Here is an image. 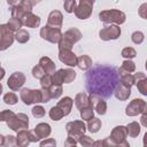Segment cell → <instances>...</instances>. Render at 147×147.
Segmentation results:
<instances>
[{"label":"cell","instance_id":"cell-1","mask_svg":"<svg viewBox=\"0 0 147 147\" xmlns=\"http://www.w3.org/2000/svg\"><path fill=\"white\" fill-rule=\"evenodd\" d=\"M119 82L118 71L115 67L98 64L86 72L85 86L90 94H96L102 98L111 96L116 84Z\"/></svg>","mask_w":147,"mask_h":147},{"label":"cell","instance_id":"cell-2","mask_svg":"<svg viewBox=\"0 0 147 147\" xmlns=\"http://www.w3.org/2000/svg\"><path fill=\"white\" fill-rule=\"evenodd\" d=\"M126 137H127L126 127L124 125H117L111 130L110 137L102 140V146H106V147H111V146L129 147V142L126 141Z\"/></svg>","mask_w":147,"mask_h":147},{"label":"cell","instance_id":"cell-3","mask_svg":"<svg viewBox=\"0 0 147 147\" xmlns=\"http://www.w3.org/2000/svg\"><path fill=\"white\" fill-rule=\"evenodd\" d=\"M99 18L106 24L121 25L126 21V15L119 9H106L99 13Z\"/></svg>","mask_w":147,"mask_h":147},{"label":"cell","instance_id":"cell-4","mask_svg":"<svg viewBox=\"0 0 147 147\" xmlns=\"http://www.w3.org/2000/svg\"><path fill=\"white\" fill-rule=\"evenodd\" d=\"M82 37H83V34L77 28H70L64 33H62V36H61V38H60V40L57 42L59 44V48L71 49L72 46L82 39Z\"/></svg>","mask_w":147,"mask_h":147},{"label":"cell","instance_id":"cell-5","mask_svg":"<svg viewBox=\"0 0 147 147\" xmlns=\"http://www.w3.org/2000/svg\"><path fill=\"white\" fill-rule=\"evenodd\" d=\"M77 72L74 69H59L54 74H52V80L53 84L62 85V84H69L76 79Z\"/></svg>","mask_w":147,"mask_h":147},{"label":"cell","instance_id":"cell-6","mask_svg":"<svg viewBox=\"0 0 147 147\" xmlns=\"http://www.w3.org/2000/svg\"><path fill=\"white\" fill-rule=\"evenodd\" d=\"M20 98L24 105L30 106L33 103H41V90H31L24 87L20 91Z\"/></svg>","mask_w":147,"mask_h":147},{"label":"cell","instance_id":"cell-7","mask_svg":"<svg viewBox=\"0 0 147 147\" xmlns=\"http://www.w3.org/2000/svg\"><path fill=\"white\" fill-rule=\"evenodd\" d=\"M6 123H7L8 127L15 132H17L22 129H29V117L24 113L14 114V116L11 118H9Z\"/></svg>","mask_w":147,"mask_h":147},{"label":"cell","instance_id":"cell-8","mask_svg":"<svg viewBox=\"0 0 147 147\" xmlns=\"http://www.w3.org/2000/svg\"><path fill=\"white\" fill-rule=\"evenodd\" d=\"M122 31L119 25L116 24H110V25H106L103 26L100 31H99V37L101 40L108 41V40H115L117 38H119Z\"/></svg>","mask_w":147,"mask_h":147},{"label":"cell","instance_id":"cell-9","mask_svg":"<svg viewBox=\"0 0 147 147\" xmlns=\"http://www.w3.org/2000/svg\"><path fill=\"white\" fill-rule=\"evenodd\" d=\"M62 36V32H61V29H56V28H52L49 25H45L44 28L40 29V37L48 41V42H52V44H57L60 38Z\"/></svg>","mask_w":147,"mask_h":147},{"label":"cell","instance_id":"cell-10","mask_svg":"<svg viewBox=\"0 0 147 147\" xmlns=\"http://www.w3.org/2000/svg\"><path fill=\"white\" fill-rule=\"evenodd\" d=\"M93 11V2L90 0H79L78 5L75 8V15L79 20H87Z\"/></svg>","mask_w":147,"mask_h":147},{"label":"cell","instance_id":"cell-11","mask_svg":"<svg viewBox=\"0 0 147 147\" xmlns=\"http://www.w3.org/2000/svg\"><path fill=\"white\" fill-rule=\"evenodd\" d=\"M145 110H146V101L144 99L137 98L129 102V105L125 108V114H126V116L133 117V116L140 115Z\"/></svg>","mask_w":147,"mask_h":147},{"label":"cell","instance_id":"cell-12","mask_svg":"<svg viewBox=\"0 0 147 147\" xmlns=\"http://www.w3.org/2000/svg\"><path fill=\"white\" fill-rule=\"evenodd\" d=\"M25 80H26V77H25V75L23 72L15 71L9 76V78L7 80V86L11 91H18L25 84Z\"/></svg>","mask_w":147,"mask_h":147},{"label":"cell","instance_id":"cell-13","mask_svg":"<svg viewBox=\"0 0 147 147\" xmlns=\"http://www.w3.org/2000/svg\"><path fill=\"white\" fill-rule=\"evenodd\" d=\"M65 131L68 133V136H71L74 137L75 139H77L78 136L85 133L86 131V125L83 121H72V122H69L65 124Z\"/></svg>","mask_w":147,"mask_h":147},{"label":"cell","instance_id":"cell-14","mask_svg":"<svg viewBox=\"0 0 147 147\" xmlns=\"http://www.w3.org/2000/svg\"><path fill=\"white\" fill-rule=\"evenodd\" d=\"M29 11H32V5L28 1V0H22L17 6L10 8V13H11V17L18 18L22 21V18L24 17L25 14H28Z\"/></svg>","mask_w":147,"mask_h":147},{"label":"cell","instance_id":"cell-15","mask_svg":"<svg viewBox=\"0 0 147 147\" xmlns=\"http://www.w3.org/2000/svg\"><path fill=\"white\" fill-rule=\"evenodd\" d=\"M59 60L67 64L68 67H76L77 65V55L71 51L67 48H59Z\"/></svg>","mask_w":147,"mask_h":147},{"label":"cell","instance_id":"cell-16","mask_svg":"<svg viewBox=\"0 0 147 147\" xmlns=\"http://www.w3.org/2000/svg\"><path fill=\"white\" fill-rule=\"evenodd\" d=\"M88 96H90V101L92 103L93 109L99 115H105L107 113V102L105 101V99L96 94H90Z\"/></svg>","mask_w":147,"mask_h":147},{"label":"cell","instance_id":"cell-17","mask_svg":"<svg viewBox=\"0 0 147 147\" xmlns=\"http://www.w3.org/2000/svg\"><path fill=\"white\" fill-rule=\"evenodd\" d=\"M114 95L116 96L117 100L119 101H125L130 98L131 95V87L130 86H126L124 84H122L121 82H118L114 88Z\"/></svg>","mask_w":147,"mask_h":147},{"label":"cell","instance_id":"cell-18","mask_svg":"<svg viewBox=\"0 0 147 147\" xmlns=\"http://www.w3.org/2000/svg\"><path fill=\"white\" fill-rule=\"evenodd\" d=\"M32 132H33V134L36 136V138L38 140H41V139H45V138L49 137V134L52 132V127L48 123H39L34 126Z\"/></svg>","mask_w":147,"mask_h":147},{"label":"cell","instance_id":"cell-19","mask_svg":"<svg viewBox=\"0 0 147 147\" xmlns=\"http://www.w3.org/2000/svg\"><path fill=\"white\" fill-rule=\"evenodd\" d=\"M63 23V15L60 10H52L48 14L47 17V25L52 26V28H56V29H61Z\"/></svg>","mask_w":147,"mask_h":147},{"label":"cell","instance_id":"cell-20","mask_svg":"<svg viewBox=\"0 0 147 147\" xmlns=\"http://www.w3.org/2000/svg\"><path fill=\"white\" fill-rule=\"evenodd\" d=\"M31 131L28 129H22L20 131H17L16 134V145L21 146V147H25L29 144H31Z\"/></svg>","mask_w":147,"mask_h":147},{"label":"cell","instance_id":"cell-21","mask_svg":"<svg viewBox=\"0 0 147 147\" xmlns=\"http://www.w3.org/2000/svg\"><path fill=\"white\" fill-rule=\"evenodd\" d=\"M22 23L24 26L26 28H31V29H36L40 25V17L36 14H33L32 11H29L28 14L24 15V17L22 18Z\"/></svg>","mask_w":147,"mask_h":147},{"label":"cell","instance_id":"cell-22","mask_svg":"<svg viewBox=\"0 0 147 147\" xmlns=\"http://www.w3.org/2000/svg\"><path fill=\"white\" fill-rule=\"evenodd\" d=\"M134 76V85L142 95H147V78L144 72H137Z\"/></svg>","mask_w":147,"mask_h":147},{"label":"cell","instance_id":"cell-23","mask_svg":"<svg viewBox=\"0 0 147 147\" xmlns=\"http://www.w3.org/2000/svg\"><path fill=\"white\" fill-rule=\"evenodd\" d=\"M72 105H74V100L70 98V96H64L62 99H60L56 103V106L60 108V110L63 113L64 116L69 115L70 111H71V108H72Z\"/></svg>","mask_w":147,"mask_h":147},{"label":"cell","instance_id":"cell-24","mask_svg":"<svg viewBox=\"0 0 147 147\" xmlns=\"http://www.w3.org/2000/svg\"><path fill=\"white\" fill-rule=\"evenodd\" d=\"M38 64L44 69V71H45L46 75H52V74L55 72V69H56L55 63H54L48 56H42V57H40Z\"/></svg>","mask_w":147,"mask_h":147},{"label":"cell","instance_id":"cell-25","mask_svg":"<svg viewBox=\"0 0 147 147\" xmlns=\"http://www.w3.org/2000/svg\"><path fill=\"white\" fill-rule=\"evenodd\" d=\"M74 102H75V105H76V107L78 109H82V108H85V107L92 105L91 101H90V96L87 95L86 92H79V93H77L76 96H75Z\"/></svg>","mask_w":147,"mask_h":147},{"label":"cell","instance_id":"cell-26","mask_svg":"<svg viewBox=\"0 0 147 147\" xmlns=\"http://www.w3.org/2000/svg\"><path fill=\"white\" fill-rule=\"evenodd\" d=\"M92 64H93V61L88 55L83 54L80 56H77V67L80 70H88L92 67Z\"/></svg>","mask_w":147,"mask_h":147},{"label":"cell","instance_id":"cell-27","mask_svg":"<svg viewBox=\"0 0 147 147\" xmlns=\"http://www.w3.org/2000/svg\"><path fill=\"white\" fill-rule=\"evenodd\" d=\"M118 77H119V82L126 86H130L132 87L134 85V76L131 74V72H125V71H122V70H118Z\"/></svg>","mask_w":147,"mask_h":147},{"label":"cell","instance_id":"cell-28","mask_svg":"<svg viewBox=\"0 0 147 147\" xmlns=\"http://www.w3.org/2000/svg\"><path fill=\"white\" fill-rule=\"evenodd\" d=\"M14 40H15L14 32H8V33L3 34L0 38V51H6L7 48H9L13 45Z\"/></svg>","mask_w":147,"mask_h":147},{"label":"cell","instance_id":"cell-29","mask_svg":"<svg viewBox=\"0 0 147 147\" xmlns=\"http://www.w3.org/2000/svg\"><path fill=\"white\" fill-rule=\"evenodd\" d=\"M126 132H127V136L131 137V138H137L141 131V127H140V124L138 122H131L129 123L126 126Z\"/></svg>","mask_w":147,"mask_h":147},{"label":"cell","instance_id":"cell-30","mask_svg":"<svg viewBox=\"0 0 147 147\" xmlns=\"http://www.w3.org/2000/svg\"><path fill=\"white\" fill-rule=\"evenodd\" d=\"M88 123H87V125H86V130H88L91 133H96V132H99V130L101 129V126H102V123H101V119H99V118H96V117H93V118H91L90 121H87Z\"/></svg>","mask_w":147,"mask_h":147},{"label":"cell","instance_id":"cell-31","mask_svg":"<svg viewBox=\"0 0 147 147\" xmlns=\"http://www.w3.org/2000/svg\"><path fill=\"white\" fill-rule=\"evenodd\" d=\"M14 37H15V40L17 42H20V44H25V42H28L30 40V33L26 30H24V29L17 30L15 32Z\"/></svg>","mask_w":147,"mask_h":147},{"label":"cell","instance_id":"cell-32","mask_svg":"<svg viewBox=\"0 0 147 147\" xmlns=\"http://www.w3.org/2000/svg\"><path fill=\"white\" fill-rule=\"evenodd\" d=\"M79 114H80V117L83 121H90L91 118L94 117V109H93L92 105H90L85 108L79 109Z\"/></svg>","mask_w":147,"mask_h":147},{"label":"cell","instance_id":"cell-33","mask_svg":"<svg viewBox=\"0 0 147 147\" xmlns=\"http://www.w3.org/2000/svg\"><path fill=\"white\" fill-rule=\"evenodd\" d=\"M48 91H49V94H51L52 99H59L63 93L62 85H57V84H52L48 87Z\"/></svg>","mask_w":147,"mask_h":147},{"label":"cell","instance_id":"cell-34","mask_svg":"<svg viewBox=\"0 0 147 147\" xmlns=\"http://www.w3.org/2000/svg\"><path fill=\"white\" fill-rule=\"evenodd\" d=\"M48 115H49V117H51L52 121H60V119H62V118L64 117L63 113L60 110V108H59L57 106H53V107L49 109Z\"/></svg>","mask_w":147,"mask_h":147},{"label":"cell","instance_id":"cell-35","mask_svg":"<svg viewBox=\"0 0 147 147\" xmlns=\"http://www.w3.org/2000/svg\"><path fill=\"white\" fill-rule=\"evenodd\" d=\"M118 70H122V71H125V72H134L136 64L130 59H126V60L123 61V63H122L121 68H118Z\"/></svg>","mask_w":147,"mask_h":147},{"label":"cell","instance_id":"cell-36","mask_svg":"<svg viewBox=\"0 0 147 147\" xmlns=\"http://www.w3.org/2000/svg\"><path fill=\"white\" fill-rule=\"evenodd\" d=\"M7 25L9 26V29H10L13 32H16L17 30H20V29L23 26V23H22V21H21V20H18V18L10 17V18L8 20Z\"/></svg>","mask_w":147,"mask_h":147},{"label":"cell","instance_id":"cell-37","mask_svg":"<svg viewBox=\"0 0 147 147\" xmlns=\"http://www.w3.org/2000/svg\"><path fill=\"white\" fill-rule=\"evenodd\" d=\"M17 101H18V98L14 92H7V93L3 94V102L6 105L14 106V105L17 103Z\"/></svg>","mask_w":147,"mask_h":147},{"label":"cell","instance_id":"cell-38","mask_svg":"<svg viewBox=\"0 0 147 147\" xmlns=\"http://www.w3.org/2000/svg\"><path fill=\"white\" fill-rule=\"evenodd\" d=\"M121 55L124 59H130L131 60V59H133V57L137 56V52H136V49L133 47H125V48L122 49Z\"/></svg>","mask_w":147,"mask_h":147},{"label":"cell","instance_id":"cell-39","mask_svg":"<svg viewBox=\"0 0 147 147\" xmlns=\"http://www.w3.org/2000/svg\"><path fill=\"white\" fill-rule=\"evenodd\" d=\"M31 113H32V115H33V117H34V118H41V117H44V116H45L46 110H45V108H44L42 106L36 105V106L31 109Z\"/></svg>","mask_w":147,"mask_h":147},{"label":"cell","instance_id":"cell-40","mask_svg":"<svg viewBox=\"0 0 147 147\" xmlns=\"http://www.w3.org/2000/svg\"><path fill=\"white\" fill-rule=\"evenodd\" d=\"M76 140H77V142L80 144L82 146H92V144H93V139L90 138L88 136H86L85 133L78 136Z\"/></svg>","mask_w":147,"mask_h":147},{"label":"cell","instance_id":"cell-41","mask_svg":"<svg viewBox=\"0 0 147 147\" xmlns=\"http://www.w3.org/2000/svg\"><path fill=\"white\" fill-rule=\"evenodd\" d=\"M144 39H145V34H144L141 31H134V32L131 34V40H132V42L136 44V45L142 44Z\"/></svg>","mask_w":147,"mask_h":147},{"label":"cell","instance_id":"cell-42","mask_svg":"<svg viewBox=\"0 0 147 147\" xmlns=\"http://www.w3.org/2000/svg\"><path fill=\"white\" fill-rule=\"evenodd\" d=\"M77 3H76V0H64L63 2V8L67 13L71 14L75 11V8H76Z\"/></svg>","mask_w":147,"mask_h":147},{"label":"cell","instance_id":"cell-43","mask_svg":"<svg viewBox=\"0 0 147 147\" xmlns=\"http://www.w3.org/2000/svg\"><path fill=\"white\" fill-rule=\"evenodd\" d=\"M45 75H46V74H45L44 69H42L39 64H37V65H34V67L32 68V76H33L36 79H40V78H42Z\"/></svg>","mask_w":147,"mask_h":147},{"label":"cell","instance_id":"cell-44","mask_svg":"<svg viewBox=\"0 0 147 147\" xmlns=\"http://www.w3.org/2000/svg\"><path fill=\"white\" fill-rule=\"evenodd\" d=\"M14 111L9 110V109H5L2 111H0V122H7L9 118H11L14 116Z\"/></svg>","mask_w":147,"mask_h":147},{"label":"cell","instance_id":"cell-45","mask_svg":"<svg viewBox=\"0 0 147 147\" xmlns=\"http://www.w3.org/2000/svg\"><path fill=\"white\" fill-rule=\"evenodd\" d=\"M52 84H53L52 75H45L42 78H40V85H41V87H44V88H48Z\"/></svg>","mask_w":147,"mask_h":147},{"label":"cell","instance_id":"cell-46","mask_svg":"<svg viewBox=\"0 0 147 147\" xmlns=\"http://www.w3.org/2000/svg\"><path fill=\"white\" fill-rule=\"evenodd\" d=\"M40 90H41V103H47L52 99L49 91H48V88H44V87H41Z\"/></svg>","mask_w":147,"mask_h":147},{"label":"cell","instance_id":"cell-47","mask_svg":"<svg viewBox=\"0 0 147 147\" xmlns=\"http://www.w3.org/2000/svg\"><path fill=\"white\" fill-rule=\"evenodd\" d=\"M40 146L41 147H55L56 146V141L53 138H48V139L45 138V140L40 141Z\"/></svg>","mask_w":147,"mask_h":147},{"label":"cell","instance_id":"cell-48","mask_svg":"<svg viewBox=\"0 0 147 147\" xmlns=\"http://www.w3.org/2000/svg\"><path fill=\"white\" fill-rule=\"evenodd\" d=\"M16 145V137L11 136V134H8L5 137V145L3 146H14Z\"/></svg>","mask_w":147,"mask_h":147},{"label":"cell","instance_id":"cell-49","mask_svg":"<svg viewBox=\"0 0 147 147\" xmlns=\"http://www.w3.org/2000/svg\"><path fill=\"white\" fill-rule=\"evenodd\" d=\"M77 144H78L77 140L74 137H71V136H68L65 141H64V146H76Z\"/></svg>","mask_w":147,"mask_h":147},{"label":"cell","instance_id":"cell-50","mask_svg":"<svg viewBox=\"0 0 147 147\" xmlns=\"http://www.w3.org/2000/svg\"><path fill=\"white\" fill-rule=\"evenodd\" d=\"M8 32H13V31L9 29V26H8L7 24H0V38H1L3 34L8 33Z\"/></svg>","mask_w":147,"mask_h":147},{"label":"cell","instance_id":"cell-51","mask_svg":"<svg viewBox=\"0 0 147 147\" xmlns=\"http://www.w3.org/2000/svg\"><path fill=\"white\" fill-rule=\"evenodd\" d=\"M146 8H147V3H146V2L142 3V5L140 6V8H139V11H138V13H139V16H140L141 18H146V10H147Z\"/></svg>","mask_w":147,"mask_h":147},{"label":"cell","instance_id":"cell-52","mask_svg":"<svg viewBox=\"0 0 147 147\" xmlns=\"http://www.w3.org/2000/svg\"><path fill=\"white\" fill-rule=\"evenodd\" d=\"M141 124H142V126H147V116H146V110L145 111H142L141 114Z\"/></svg>","mask_w":147,"mask_h":147},{"label":"cell","instance_id":"cell-53","mask_svg":"<svg viewBox=\"0 0 147 147\" xmlns=\"http://www.w3.org/2000/svg\"><path fill=\"white\" fill-rule=\"evenodd\" d=\"M21 1H22V0H7V3H8V6H9L10 8H13V7L17 6Z\"/></svg>","mask_w":147,"mask_h":147},{"label":"cell","instance_id":"cell-54","mask_svg":"<svg viewBox=\"0 0 147 147\" xmlns=\"http://www.w3.org/2000/svg\"><path fill=\"white\" fill-rule=\"evenodd\" d=\"M5 74H6V71H5V69L0 67V82H1L2 79H3V77H5Z\"/></svg>","mask_w":147,"mask_h":147},{"label":"cell","instance_id":"cell-55","mask_svg":"<svg viewBox=\"0 0 147 147\" xmlns=\"http://www.w3.org/2000/svg\"><path fill=\"white\" fill-rule=\"evenodd\" d=\"M28 1H29V2H30V3L32 5V7H33V6H36V5H38L39 2H41L42 0H28Z\"/></svg>","mask_w":147,"mask_h":147},{"label":"cell","instance_id":"cell-56","mask_svg":"<svg viewBox=\"0 0 147 147\" xmlns=\"http://www.w3.org/2000/svg\"><path fill=\"white\" fill-rule=\"evenodd\" d=\"M5 145V136L0 134V146H3Z\"/></svg>","mask_w":147,"mask_h":147},{"label":"cell","instance_id":"cell-57","mask_svg":"<svg viewBox=\"0 0 147 147\" xmlns=\"http://www.w3.org/2000/svg\"><path fill=\"white\" fill-rule=\"evenodd\" d=\"M2 90H3V87H2V84L0 83V95L2 94Z\"/></svg>","mask_w":147,"mask_h":147},{"label":"cell","instance_id":"cell-58","mask_svg":"<svg viewBox=\"0 0 147 147\" xmlns=\"http://www.w3.org/2000/svg\"><path fill=\"white\" fill-rule=\"evenodd\" d=\"M90 1H91V2H93V3L95 2V0H90Z\"/></svg>","mask_w":147,"mask_h":147},{"label":"cell","instance_id":"cell-59","mask_svg":"<svg viewBox=\"0 0 147 147\" xmlns=\"http://www.w3.org/2000/svg\"><path fill=\"white\" fill-rule=\"evenodd\" d=\"M0 67H1V63H0Z\"/></svg>","mask_w":147,"mask_h":147}]
</instances>
